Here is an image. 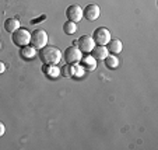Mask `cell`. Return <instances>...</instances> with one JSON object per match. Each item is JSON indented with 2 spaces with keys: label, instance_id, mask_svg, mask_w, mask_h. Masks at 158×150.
I'll return each instance as SVG.
<instances>
[{
  "label": "cell",
  "instance_id": "7",
  "mask_svg": "<svg viewBox=\"0 0 158 150\" xmlns=\"http://www.w3.org/2000/svg\"><path fill=\"white\" fill-rule=\"evenodd\" d=\"M66 17L69 21H73V23H80L81 18H83V9L77 4H73V6H69L67 10H66Z\"/></svg>",
  "mask_w": 158,
  "mask_h": 150
},
{
  "label": "cell",
  "instance_id": "12",
  "mask_svg": "<svg viewBox=\"0 0 158 150\" xmlns=\"http://www.w3.org/2000/svg\"><path fill=\"white\" fill-rule=\"evenodd\" d=\"M35 54H36L35 48H34L32 45H25V46H23V48H20V56L23 58V59H27V60L34 59Z\"/></svg>",
  "mask_w": 158,
  "mask_h": 150
},
{
  "label": "cell",
  "instance_id": "10",
  "mask_svg": "<svg viewBox=\"0 0 158 150\" xmlns=\"http://www.w3.org/2000/svg\"><path fill=\"white\" fill-rule=\"evenodd\" d=\"M106 48H108V52H110L112 55H118L122 52L123 49V45H122V42H120V39H110L109 42L106 44Z\"/></svg>",
  "mask_w": 158,
  "mask_h": 150
},
{
  "label": "cell",
  "instance_id": "21",
  "mask_svg": "<svg viewBox=\"0 0 158 150\" xmlns=\"http://www.w3.org/2000/svg\"><path fill=\"white\" fill-rule=\"evenodd\" d=\"M0 46H2V44H0Z\"/></svg>",
  "mask_w": 158,
  "mask_h": 150
},
{
  "label": "cell",
  "instance_id": "11",
  "mask_svg": "<svg viewBox=\"0 0 158 150\" xmlns=\"http://www.w3.org/2000/svg\"><path fill=\"white\" fill-rule=\"evenodd\" d=\"M91 56L95 59H105L108 56V48L106 45H95L94 49L91 51Z\"/></svg>",
  "mask_w": 158,
  "mask_h": 150
},
{
  "label": "cell",
  "instance_id": "14",
  "mask_svg": "<svg viewBox=\"0 0 158 150\" xmlns=\"http://www.w3.org/2000/svg\"><path fill=\"white\" fill-rule=\"evenodd\" d=\"M104 62L108 69H116V67L119 66V59H118V56H115V55H108L104 59Z\"/></svg>",
  "mask_w": 158,
  "mask_h": 150
},
{
  "label": "cell",
  "instance_id": "13",
  "mask_svg": "<svg viewBox=\"0 0 158 150\" xmlns=\"http://www.w3.org/2000/svg\"><path fill=\"white\" fill-rule=\"evenodd\" d=\"M20 28V21L17 20V18H7L6 21H4V30L7 31V32L13 34L15 30H18Z\"/></svg>",
  "mask_w": 158,
  "mask_h": 150
},
{
  "label": "cell",
  "instance_id": "20",
  "mask_svg": "<svg viewBox=\"0 0 158 150\" xmlns=\"http://www.w3.org/2000/svg\"><path fill=\"white\" fill-rule=\"evenodd\" d=\"M4 70H6V65H4L3 62H0V75L4 73Z\"/></svg>",
  "mask_w": 158,
  "mask_h": 150
},
{
  "label": "cell",
  "instance_id": "17",
  "mask_svg": "<svg viewBox=\"0 0 158 150\" xmlns=\"http://www.w3.org/2000/svg\"><path fill=\"white\" fill-rule=\"evenodd\" d=\"M62 75L64 76V77H72V76H74V67H73L70 63H67L66 66L62 67Z\"/></svg>",
  "mask_w": 158,
  "mask_h": 150
},
{
  "label": "cell",
  "instance_id": "19",
  "mask_svg": "<svg viewBox=\"0 0 158 150\" xmlns=\"http://www.w3.org/2000/svg\"><path fill=\"white\" fill-rule=\"evenodd\" d=\"M45 18H46L45 15H41L39 18H36V20H32V21H31V24H38V21H42V20H45Z\"/></svg>",
  "mask_w": 158,
  "mask_h": 150
},
{
  "label": "cell",
  "instance_id": "5",
  "mask_svg": "<svg viewBox=\"0 0 158 150\" xmlns=\"http://www.w3.org/2000/svg\"><path fill=\"white\" fill-rule=\"evenodd\" d=\"M63 58H64V60H66L67 63L73 65V63L80 62V59L83 58V55H81V51L77 48V46L73 45V46H69V48H66Z\"/></svg>",
  "mask_w": 158,
  "mask_h": 150
},
{
  "label": "cell",
  "instance_id": "6",
  "mask_svg": "<svg viewBox=\"0 0 158 150\" xmlns=\"http://www.w3.org/2000/svg\"><path fill=\"white\" fill-rule=\"evenodd\" d=\"M77 48L80 49L81 52H84V54H91V51L94 49V46H95V42H94L93 36L89 35H83L80 36V39L77 41Z\"/></svg>",
  "mask_w": 158,
  "mask_h": 150
},
{
  "label": "cell",
  "instance_id": "16",
  "mask_svg": "<svg viewBox=\"0 0 158 150\" xmlns=\"http://www.w3.org/2000/svg\"><path fill=\"white\" fill-rule=\"evenodd\" d=\"M63 31H64V34H67V35H73V34L77 31V24L76 23H73V21H66L64 25H63Z\"/></svg>",
  "mask_w": 158,
  "mask_h": 150
},
{
  "label": "cell",
  "instance_id": "3",
  "mask_svg": "<svg viewBox=\"0 0 158 150\" xmlns=\"http://www.w3.org/2000/svg\"><path fill=\"white\" fill-rule=\"evenodd\" d=\"M31 44L35 49H41L45 45H48V34L44 30H35L31 32Z\"/></svg>",
  "mask_w": 158,
  "mask_h": 150
},
{
  "label": "cell",
  "instance_id": "8",
  "mask_svg": "<svg viewBox=\"0 0 158 150\" xmlns=\"http://www.w3.org/2000/svg\"><path fill=\"white\" fill-rule=\"evenodd\" d=\"M99 14H101V10H99V7L97 6V4H88V6L83 10V17L88 21L97 20V18L99 17Z\"/></svg>",
  "mask_w": 158,
  "mask_h": 150
},
{
  "label": "cell",
  "instance_id": "2",
  "mask_svg": "<svg viewBox=\"0 0 158 150\" xmlns=\"http://www.w3.org/2000/svg\"><path fill=\"white\" fill-rule=\"evenodd\" d=\"M11 41L14 45H17L18 48H23V46L28 45L31 41V32L25 28H18L14 32L11 34Z\"/></svg>",
  "mask_w": 158,
  "mask_h": 150
},
{
  "label": "cell",
  "instance_id": "1",
  "mask_svg": "<svg viewBox=\"0 0 158 150\" xmlns=\"http://www.w3.org/2000/svg\"><path fill=\"white\" fill-rule=\"evenodd\" d=\"M39 59L44 65H57L62 60V52L56 46L45 45L39 51Z\"/></svg>",
  "mask_w": 158,
  "mask_h": 150
},
{
  "label": "cell",
  "instance_id": "4",
  "mask_svg": "<svg viewBox=\"0 0 158 150\" xmlns=\"http://www.w3.org/2000/svg\"><path fill=\"white\" fill-rule=\"evenodd\" d=\"M93 39L95 42V45H106L110 41V32L108 28L105 27H98L93 34Z\"/></svg>",
  "mask_w": 158,
  "mask_h": 150
},
{
  "label": "cell",
  "instance_id": "15",
  "mask_svg": "<svg viewBox=\"0 0 158 150\" xmlns=\"http://www.w3.org/2000/svg\"><path fill=\"white\" fill-rule=\"evenodd\" d=\"M42 70H44V73L46 76H49V77H56V76H59V69H57L55 65H44V67H42Z\"/></svg>",
  "mask_w": 158,
  "mask_h": 150
},
{
  "label": "cell",
  "instance_id": "9",
  "mask_svg": "<svg viewBox=\"0 0 158 150\" xmlns=\"http://www.w3.org/2000/svg\"><path fill=\"white\" fill-rule=\"evenodd\" d=\"M80 63H81V67H84L87 70H95V67H97V59L93 58L91 55L83 56L80 59Z\"/></svg>",
  "mask_w": 158,
  "mask_h": 150
},
{
  "label": "cell",
  "instance_id": "18",
  "mask_svg": "<svg viewBox=\"0 0 158 150\" xmlns=\"http://www.w3.org/2000/svg\"><path fill=\"white\" fill-rule=\"evenodd\" d=\"M4 132H6V128H4V123L0 122V138L4 135Z\"/></svg>",
  "mask_w": 158,
  "mask_h": 150
}]
</instances>
